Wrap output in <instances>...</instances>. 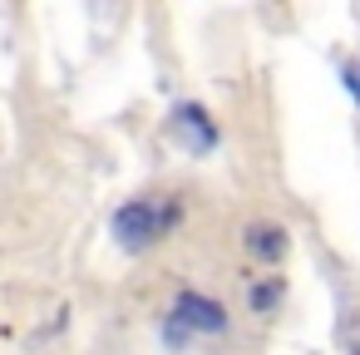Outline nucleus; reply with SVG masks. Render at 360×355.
Returning <instances> with one entry per match:
<instances>
[{"mask_svg":"<svg viewBox=\"0 0 360 355\" xmlns=\"http://www.w3.org/2000/svg\"><path fill=\"white\" fill-rule=\"evenodd\" d=\"M281 301H286V276H281V266H271L266 276H252V281H247V311H252L257 321H271V316L281 311Z\"/></svg>","mask_w":360,"mask_h":355,"instance_id":"nucleus-5","label":"nucleus"},{"mask_svg":"<svg viewBox=\"0 0 360 355\" xmlns=\"http://www.w3.org/2000/svg\"><path fill=\"white\" fill-rule=\"evenodd\" d=\"M340 84H345V94H350V104L360 109V60H345V65H340Z\"/></svg>","mask_w":360,"mask_h":355,"instance_id":"nucleus-6","label":"nucleus"},{"mask_svg":"<svg viewBox=\"0 0 360 355\" xmlns=\"http://www.w3.org/2000/svg\"><path fill=\"white\" fill-rule=\"evenodd\" d=\"M168 134H173V138H178V148H183V153H193V158H207V153H217V143H222L217 119H212L198 99H183V104H173V109H168Z\"/></svg>","mask_w":360,"mask_h":355,"instance_id":"nucleus-3","label":"nucleus"},{"mask_svg":"<svg viewBox=\"0 0 360 355\" xmlns=\"http://www.w3.org/2000/svg\"><path fill=\"white\" fill-rule=\"evenodd\" d=\"M242 252H247V262H257L262 271H271V266L286 262V252H291V232H286L281 222H271V217L247 222V227H242Z\"/></svg>","mask_w":360,"mask_h":355,"instance_id":"nucleus-4","label":"nucleus"},{"mask_svg":"<svg viewBox=\"0 0 360 355\" xmlns=\"http://www.w3.org/2000/svg\"><path fill=\"white\" fill-rule=\"evenodd\" d=\"M227 325H232L227 306H222L217 296L188 286V291L173 296V306H168V316H163V340H168L173 350H183V345L198 340V335H227Z\"/></svg>","mask_w":360,"mask_h":355,"instance_id":"nucleus-2","label":"nucleus"},{"mask_svg":"<svg viewBox=\"0 0 360 355\" xmlns=\"http://www.w3.org/2000/svg\"><path fill=\"white\" fill-rule=\"evenodd\" d=\"M183 217H188L183 193H139V198H129V202L114 207L109 232H114V242H119L129 257H143V252L163 247V242L183 227Z\"/></svg>","mask_w":360,"mask_h":355,"instance_id":"nucleus-1","label":"nucleus"},{"mask_svg":"<svg viewBox=\"0 0 360 355\" xmlns=\"http://www.w3.org/2000/svg\"><path fill=\"white\" fill-rule=\"evenodd\" d=\"M350 355H360V345H350Z\"/></svg>","mask_w":360,"mask_h":355,"instance_id":"nucleus-7","label":"nucleus"}]
</instances>
